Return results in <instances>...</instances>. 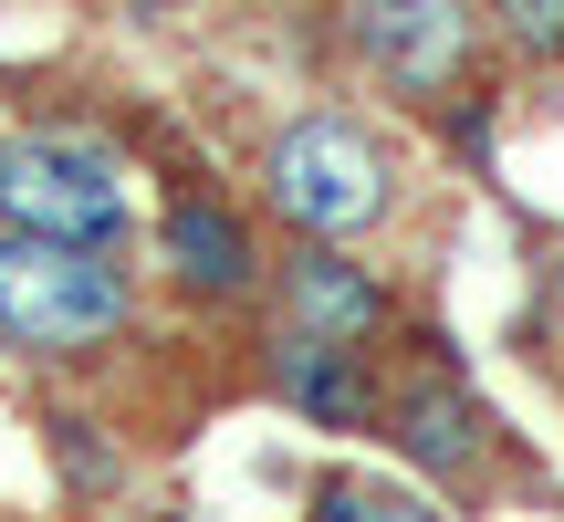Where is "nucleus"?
<instances>
[{
  "label": "nucleus",
  "instance_id": "2",
  "mask_svg": "<svg viewBox=\"0 0 564 522\" xmlns=\"http://www.w3.org/2000/svg\"><path fill=\"white\" fill-rule=\"evenodd\" d=\"M0 230L21 241H74V251H126L137 188L126 157L84 126H11L0 137Z\"/></svg>",
  "mask_w": 564,
  "mask_h": 522
},
{
  "label": "nucleus",
  "instance_id": "11",
  "mask_svg": "<svg viewBox=\"0 0 564 522\" xmlns=\"http://www.w3.org/2000/svg\"><path fill=\"white\" fill-rule=\"evenodd\" d=\"M42 439H53V449H63V470H74V481H84V491H105V481H116V460H105V449H95V439H84V418H42Z\"/></svg>",
  "mask_w": 564,
  "mask_h": 522
},
{
  "label": "nucleus",
  "instance_id": "3",
  "mask_svg": "<svg viewBox=\"0 0 564 522\" xmlns=\"http://www.w3.org/2000/svg\"><path fill=\"white\" fill-rule=\"evenodd\" d=\"M262 209L293 241H335L345 251V241H366V230L398 209V157H387L356 116L314 105V116H293L262 146Z\"/></svg>",
  "mask_w": 564,
  "mask_h": 522
},
{
  "label": "nucleus",
  "instance_id": "1",
  "mask_svg": "<svg viewBox=\"0 0 564 522\" xmlns=\"http://www.w3.org/2000/svg\"><path fill=\"white\" fill-rule=\"evenodd\" d=\"M137 324V272L116 251H74V241H21L0 230V345L32 366H74L95 345H116Z\"/></svg>",
  "mask_w": 564,
  "mask_h": 522
},
{
  "label": "nucleus",
  "instance_id": "10",
  "mask_svg": "<svg viewBox=\"0 0 564 522\" xmlns=\"http://www.w3.org/2000/svg\"><path fill=\"white\" fill-rule=\"evenodd\" d=\"M502 11V42L533 63H564V0H491Z\"/></svg>",
  "mask_w": 564,
  "mask_h": 522
},
{
  "label": "nucleus",
  "instance_id": "5",
  "mask_svg": "<svg viewBox=\"0 0 564 522\" xmlns=\"http://www.w3.org/2000/svg\"><path fill=\"white\" fill-rule=\"evenodd\" d=\"M158 261H167V282H178L188 303H251L272 282L251 209H230L220 188H178V199L158 209Z\"/></svg>",
  "mask_w": 564,
  "mask_h": 522
},
{
  "label": "nucleus",
  "instance_id": "6",
  "mask_svg": "<svg viewBox=\"0 0 564 522\" xmlns=\"http://www.w3.org/2000/svg\"><path fill=\"white\" fill-rule=\"evenodd\" d=\"M272 303H282V324L293 335H314V345H377L387 324H398V293H387L366 261H345L335 241H293L272 261Z\"/></svg>",
  "mask_w": 564,
  "mask_h": 522
},
{
  "label": "nucleus",
  "instance_id": "4",
  "mask_svg": "<svg viewBox=\"0 0 564 522\" xmlns=\"http://www.w3.org/2000/svg\"><path fill=\"white\" fill-rule=\"evenodd\" d=\"M377 428L398 439V460L419 470V481H481V460H491V418H481V398L460 387V366H449V356H419V366H408V377L387 387Z\"/></svg>",
  "mask_w": 564,
  "mask_h": 522
},
{
  "label": "nucleus",
  "instance_id": "8",
  "mask_svg": "<svg viewBox=\"0 0 564 522\" xmlns=\"http://www.w3.org/2000/svg\"><path fill=\"white\" fill-rule=\"evenodd\" d=\"M262 377H272V398L293 407L303 428H377V407H387L377 366H366L356 345H314V335H293V324H272Z\"/></svg>",
  "mask_w": 564,
  "mask_h": 522
},
{
  "label": "nucleus",
  "instance_id": "7",
  "mask_svg": "<svg viewBox=\"0 0 564 522\" xmlns=\"http://www.w3.org/2000/svg\"><path fill=\"white\" fill-rule=\"evenodd\" d=\"M345 42L408 95H440L470 63V0H345Z\"/></svg>",
  "mask_w": 564,
  "mask_h": 522
},
{
  "label": "nucleus",
  "instance_id": "9",
  "mask_svg": "<svg viewBox=\"0 0 564 522\" xmlns=\"http://www.w3.org/2000/svg\"><path fill=\"white\" fill-rule=\"evenodd\" d=\"M303 522H449L419 481H387V470H324L303 491Z\"/></svg>",
  "mask_w": 564,
  "mask_h": 522
}]
</instances>
